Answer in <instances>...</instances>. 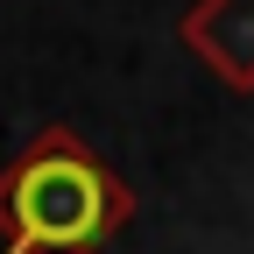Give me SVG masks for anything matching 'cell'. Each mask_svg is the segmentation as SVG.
<instances>
[{
    "mask_svg": "<svg viewBox=\"0 0 254 254\" xmlns=\"http://www.w3.org/2000/svg\"><path fill=\"white\" fill-rule=\"evenodd\" d=\"M7 198H14V240L43 254H85L127 205L78 148H36L14 170Z\"/></svg>",
    "mask_w": 254,
    "mask_h": 254,
    "instance_id": "cell-1",
    "label": "cell"
}]
</instances>
